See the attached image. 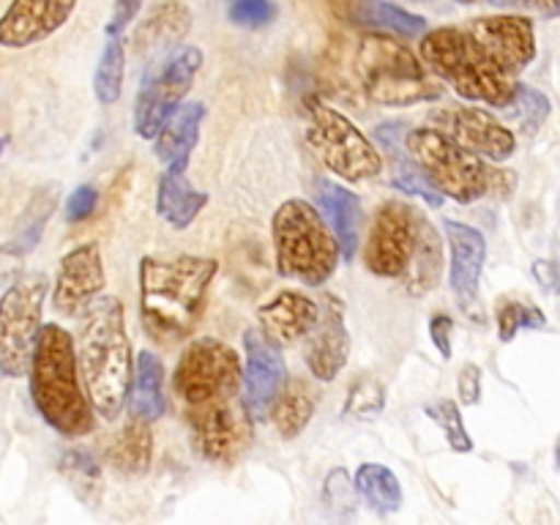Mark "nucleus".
<instances>
[{"instance_id": "nucleus-1", "label": "nucleus", "mask_w": 560, "mask_h": 525, "mask_svg": "<svg viewBox=\"0 0 560 525\" xmlns=\"http://www.w3.org/2000/svg\"><path fill=\"white\" fill-rule=\"evenodd\" d=\"M219 271L213 257L178 255L140 260V320L156 345H178L195 331Z\"/></svg>"}, {"instance_id": "nucleus-2", "label": "nucleus", "mask_w": 560, "mask_h": 525, "mask_svg": "<svg viewBox=\"0 0 560 525\" xmlns=\"http://www.w3.org/2000/svg\"><path fill=\"white\" fill-rule=\"evenodd\" d=\"M77 359L96 416L115 421L124 413L135 381L131 339L120 299L98 295L91 310L82 315Z\"/></svg>"}, {"instance_id": "nucleus-3", "label": "nucleus", "mask_w": 560, "mask_h": 525, "mask_svg": "<svg viewBox=\"0 0 560 525\" xmlns=\"http://www.w3.org/2000/svg\"><path fill=\"white\" fill-rule=\"evenodd\" d=\"M31 397L42 419L66 438L88 435L96 408L82 388L77 345L66 328L47 323L31 361Z\"/></svg>"}, {"instance_id": "nucleus-4", "label": "nucleus", "mask_w": 560, "mask_h": 525, "mask_svg": "<svg viewBox=\"0 0 560 525\" xmlns=\"http://www.w3.org/2000/svg\"><path fill=\"white\" fill-rule=\"evenodd\" d=\"M421 58L432 74L441 77L446 85L463 98L476 104L506 109L517 93V80L503 69L474 36L468 27H435L421 36Z\"/></svg>"}, {"instance_id": "nucleus-5", "label": "nucleus", "mask_w": 560, "mask_h": 525, "mask_svg": "<svg viewBox=\"0 0 560 525\" xmlns=\"http://www.w3.org/2000/svg\"><path fill=\"white\" fill-rule=\"evenodd\" d=\"M408 151L413 153L421 173L459 206L481 200L487 195H512V170H492L485 156L459 145L452 135L441 129H413L408 131Z\"/></svg>"}, {"instance_id": "nucleus-6", "label": "nucleus", "mask_w": 560, "mask_h": 525, "mask_svg": "<svg viewBox=\"0 0 560 525\" xmlns=\"http://www.w3.org/2000/svg\"><path fill=\"white\" fill-rule=\"evenodd\" d=\"M277 271L284 279L320 288L339 266V241L323 213L306 200H288L277 208L271 222Z\"/></svg>"}, {"instance_id": "nucleus-7", "label": "nucleus", "mask_w": 560, "mask_h": 525, "mask_svg": "<svg viewBox=\"0 0 560 525\" xmlns=\"http://www.w3.org/2000/svg\"><path fill=\"white\" fill-rule=\"evenodd\" d=\"M355 71L366 96L383 107H413L435 102L443 93L424 58L386 33L361 38L355 49Z\"/></svg>"}, {"instance_id": "nucleus-8", "label": "nucleus", "mask_w": 560, "mask_h": 525, "mask_svg": "<svg viewBox=\"0 0 560 525\" xmlns=\"http://www.w3.org/2000/svg\"><path fill=\"white\" fill-rule=\"evenodd\" d=\"M306 145L334 175L361 184L383 173V156L375 142L339 109L320 98L306 102Z\"/></svg>"}, {"instance_id": "nucleus-9", "label": "nucleus", "mask_w": 560, "mask_h": 525, "mask_svg": "<svg viewBox=\"0 0 560 525\" xmlns=\"http://www.w3.org/2000/svg\"><path fill=\"white\" fill-rule=\"evenodd\" d=\"M47 290L49 282L44 273H27L16 279L0 299V372L5 377H22L31 372L44 328Z\"/></svg>"}, {"instance_id": "nucleus-10", "label": "nucleus", "mask_w": 560, "mask_h": 525, "mask_svg": "<svg viewBox=\"0 0 560 525\" xmlns=\"http://www.w3.org/2000/svg\"><path fill=\"white\" fill-rule=\"evenodd\" d=\"M175 394L186 408L238 397L244 388V364L228 342L200 337L180 353L173 372Z\"/></svg>"}, {"instance_id": "nucleus-11", "label": "nucleus", "mask_w": 560, "mask_h": 525, "mask_svg": "<svg viewBox=\"0 0 560 525\" xmlns=\"http://www.w3.org/2000/svg\"><path fill=\"white\" fill-rule=\"evenodd\" d=\"M200 66V49L180 47L173 55H167L162 63L145 71V80H142L135 102V131L142 140H153L167 124L170 115L184 104Z\"/></svg>"}, {"instance_id": "nucleus-12", "label": "nucleus", "mask_w": 560, "mask_h": 525, "mask_svg": "<svg viewBox=\"0 0 560 525\" xmlns=\"http://www.w3.org/2000/svg\"><path fill=\"white\" fill-rule=\"evenodd\" d=\"M424 217L405 200H386L372 219L364 260L375 277L402 279L413 260Z\"/></svg>"}, {"instance_id": "nucleus-13", "label": "nucleus", "mask_w": 560, "mask_h": 525, "mask_svg": "<svg viewBox=\"0 0 560 525\" xmlns=\"http://www.w3.org/2000/svg\"><path fill=\"white\" fill-rule=\"evenodd\" d=\"M191 441L208 463H235L252 443V416L244 397L213 399V402L186 408Z\"/></svg>"}, {"instance_id": "nucleus-14", "label": "nucleus", "mask_w": 560, "mask_h": 525, "mask_svg": "<svg viewBox=\"0 0 560 525\" xmlns=\"http://www.w3.org/2000/svg\"><path fill=\"white\" fill-rule=\"evenodd\" d=\"M104 262L98 244H82L66 252L52 284V306L63 317H82L102 295Z\"/></svg>"}, {"instance_id": "nucleus-15", "label": "nucleus", "mask_w": 560, "mask_h": 525, "mask_svg": "<svg viewBox=\"0 0 560 525\" xmlns=\"http://www.w3.org/2000/svg\"><path fill=\"white\" fill-rule=\"evenodd\" d=\"M244 397L246 410L255 421L268 419L271 402L277 394L282 392L284 381H288V366H284V355L279 345H273L260 328H249L244 334Z\"/></svg>"}, {"instance_id": "nucleus-16", "label": "nucleus", "mask_w": 560, "mask_h": 525, "mask_svg": "<svg viewBox=\"0 0 560 525\" xmlns=\"http://www.w3.org/2000/svg\"><path fill=\"white\" fill-rule=\"evenodd\" d=\"M441 131L452 135L459 145L492 162H506L517 151V137L509 126H503L487 109L476 107H452L446 113L432 115Z\"/></svg>"}, {"instance_id": "nucleus-17", "label": "nucleus", "mask_w": 560, "mask_h": 525, "mask_svg": "<svg viewBox=\"0 0 560 525\" xmlns=\"http://www.w3.org/2000/svg\"><path fill=\"white\" fill-rule=\"evenodd\" d=\"M468 31L512 74L528 69L536 60V31L528 16H476L468 22Z\"/></svg>"}, {"instance_id": "nucleus-18", "label": "nucleus", "mask_w": 560, "mask_h": 525, "mask_svg": "<svg viewBox=\"0 0 560 525\" xmlns=\"http://www.w3.org/2000/svg\"><path fill=\"white\" fill-rule=\"evenodd\" d=\"M77 0H11L0 16V44L25 49L44 42L66 25Z\"/></svg>"}, {"instance_id": "nucleus-19", "label": "nucleus", "mask_w": 560, "mask_h": 525, "mask_svg": "<svg viewBox=\"0 0 560 525\" xmlns=\"http://www.w3.org/2000/svg\"><path fill=\"white\" fill-rule=\"evenodd\" d=\"M350 355V334L345 323V304L339 295L326 293L320 299V317L310 331L306 366L317 381H334L345 370Z\"/></svg>"}, {"instance_id": "nucleus-20", "label": "nucleus", "mask_w": 560, "mask_h": 525, "mask_svg": "<svg viewBox=\"0 0 560 525\" xmlns=\"http://www.w3.org/2000/svg\"><path fill=\"white\" fill-rule=\"evenodd\" d=\"M443 228H446L448 252H452V260H448V266H452V271H448L452 290L454 295H457L465 315L476 317L481 271H485V260H487V241L479 230L470 228V224L465 222H454V219H448Z\"/></svg>"}, {"instance_id": "nucleus-21", "label": "nucleus", "mask_w": 560, "mask_h": 525, "mask_svg": "<svg viewBox=\"0 0 560 525\" xmlns=\"http://www.w3.org/2000/svg\"><path fill=\"white\" fill-rule=\"evenodd\" d=\"M191 22L195 16L184 0H162V3L151 5V11L137 22L135 33H131V52L140 60L170 52L189 36Z\"/></svg>"}, {"instance_id": "nucleus-22", "label": "nucleus", "mask_w": 560, "mask_h": 525, "mask_svg": "<svg viewBox=\"0 0 560 525\" xmlns=\"http://www.w3.org/2000/svg\"><path fill=\"white\" fill-rule=\"evenodd\" d=\"M317 317H320V304L306 299L299 290H282V293H277L257 310L260 331L279 348L310 337Z\"/></svg>"}, {"instance_id": "nucleus-23", "label": "nucleus", "mask_w": 560, "mask_h": 525, "mask_svg": "<svg viewBox=\"0 0 560 525\" xmlns=\"http://www.w3.org/2000/svg\"><path fill=\"white\" fill-rule=\"evenodd\" d=\"M315 197L317 206H320V213L326 217L328 228L337 235L342 257L345 260H353L355 252H359L361 224H364L359 195H353V191L342 184H334V180L328 178H317Z\"/></svg>"}, {"instance_id": "nucleus-24", "label": "nucleus", "mask_w": 560, "mask_h": 525, "mask_svg": "<svg viewBox=\"0 0 560 525\" xmlns=\"http://www.w3.org/2000/svg\"><path fill=\"white\" fill-rule=\"evenodd\" d=\"M186 167H189V156L170 162L156 189V213L175 230L189 228L208 206V195L191 186Z\"/></svg>"}, {"instance_id": "nucleus-25", "label": "nucleus", "mask_w": 560, "mask_h": 525, "mask_svg": "<svg viewBox=\"0 0 560 525\" xmlns=\"http://www.w3.org/2000/svg\"><path fill=\"white\" fill-rule=\"evenodd\" d=\"M202 120H206V104H180V107L170 115L167 124L162 126V131L153 137V153H156V159L170 164L175 162V159L189 156L191 148L200 140Z\"/></svg>"}, {"instance_id": "nucleus-26", "label": "nucleus", "mask_w": 560, "mask_h": 525, "mask_svg": "<svg viewBox=\"0 0 560 525\" xmlns=\"http://www.w3.org/2000/svg\"><path fill=\"white\" fill-rule=\"evenodd\" d=\"M131 416L145 421H156L167 410L164 397V364L153 350H140L135 364V381L129 392Z\"/></svg>"}, {"instance_id": "nucleus-27", "label": "nucleus", "mask_w": 560, "mask_h": 525, "mask_svg": "<svg viewBox=\"0 0 560 525\" xmlns=\"http://www.w3.org/2000/svg\"><path fill=\"white\" fill-rule=\"evenodd\" d=\"M107 457L113 468H118L126 476H142L151 468L153 459V435L151 421L131 416L124 427L113 435V443L107 446Z\"/></svg>"}, {"instance_id": "nucleus-28", "label": "nucleus", "mask_w": 560, "mask_h": 525, "mask_svg": "<svg viewBox=\"0 0 560 525\" xmlns=\"http://www.w3.org/2000/svg\"><path fill=\"white\" fill-rule=\"evenodd\" d=\"M441 271H443V241L441 235H438V230L424 219L419 244H416V252H413V260H410L408 271H405L402 277L405 290H408L410 295L430 293L432 288H438Z\"/></svg>"}, {"instance_id": "nucleus-29", "label": "nucleus", "mask_w": 560, "mask_h": 525, "mask_svg": "<svg viewBox=\"0 0 560 525\" xmlns=\"http://www.w3.org/2000/svg\"><path fill=\"white\" fill-rule=\"evenodd\" d=\"M312 416H315V399H312L310 388L301 381H295V377L293 381H284L282 392L277 394L271 410H268V419L273 421L279 435L293 441V438H299L310 427Z\"/></svg>"}, {"instance_id": "nucleus-30", "label": "nucleus", "mask_w": 560, "mask_h": 525, "mask_svg": "<svg viewBox=\"0 0 560 525\" xmlns=\"http://www.w3.org/2000/svg\"><path fill=\"white\" fill-rule=\"evenodd\" d=\"M355 490L370 509L381 514H394L402 506V485L397 474L381 463H364L355 470Z\"/></svg>"}, {"instance_id": "nucleus-31", "label": "nucleus", "mask_w": 560, "mask_h": 525, "mask_svg": "<svg viewBox=\"0 0 560 525\" xmlns=\"http://www.w3.org/2000/svg\"><path fill=\"white\" fill-rule=\"evenodd\" d=\"M353 16L361 25L383 27L388 33H397L402 38H419L427 33V20L419 14L399 9V5L386 3V0H355Z\"/></svg>"}, {"instance_id": "nucleus-32", "label": "nucleus", "mask_w": 560, "mask_h": 525, "mask_svg": "<svg viewBox=\"0 0 560 525\" xmlns=\"http://www.w3.org/2000/svg\"><path fill=\"white\" fill-rule=\"evenodd\" d=\"M126 77V47L120 36H107V44L98 58L96 74H93V93L102 104H115L124 93Z\"/></svg>"}, {"instance_id": "nucleus-33", "label": "nucleus", "mask_w": 560, "mask_h": 525, "mask_svg": "<svg viewBox=\"0 0 560 525\" xmlns=\"http://www.w3.org/2000/svg\"><path fill=\"white\" fill-rule=\"evenodd\" d=\"M60 474L69 481L71 490L82 498V501H96L102 495V468L96 459L82 448H69L60 457Z\"/></svg>"}, {"instance_id": "nucleus-34", "label": "nucleus", "mask_w": 560, "mask_h": 525, "mask_svg": "<svg viewBox=\"0 0 560 525\" xmlns=\"http://www.w3.org/2000/svg\"><path fill=\"white\" fill-rule=\"evenodd\" d=\"M509 115L517 120L520 131L523 135H536V131L545 126V120L550 118V98L541 91H536L534 85H525V82H517V93H514V102L509 104Z\"/></svg>"}, {"instance_id": "nucleus-35", "label": "nucleus", "mask_w": 560, "mask_h": 525, "mask_svg": "<svg viewBox=\"0 0 560 525\" xmlns=\"http://www.w3.org/2000/svg\"><path fill=\"white\" fill-rule=\"evenodd\" d=\"M383 408H386V386H383V381L375 375H361L350 386L348 399H345V416L372 421L383 413Z\"/></svg>"}, {"instance_id": "nucleus-36", "label": "nucleus", "mask_w": 560, "mask_h": 525, "mask_svg": "<svg viewBox=\"0 0 560 525\" xmlns=\"http://www.w3.org/2000/svg\"><path fill=\"white\" fill-rule=\"evenodd\" d=\"M547 315L536 304L523 299H503L498 304V339L512 342L523 328H545Z\"/></svg>"}, {"instance_id": "nucleus-37", "label": "nucleus", "mask_w": 560, "mask_h": 525, "mask_svg": "<svg viewBox=\"0 0 560 525\" xmlns=\"http://www.w3.org/2000/svg\"><path fill=\"white\" fill-rule=\"evenodd\" d=\"M427 416L435 421L438 427L446 435V443L452 446V452L457 454H468L474 452V438H470L468 427H465L463 413H459L457 402L454 399H435V402L427 405Z\"/></svg>"}, {"instance_id": "nucleus-38", "label": "nucleus", "mask_w": 560, "mask_h": 525, "mask_svg": "<svg viewBox=\"0 0 560 525\" xmlns=\"http://www.w3.org/2000/svg\"><path fill=\"white\" fill-rule=\"evenodd\" d=\"M230 20L241 27H266L277 20L273 0H230Z\"/></svg>"}, {"instance_id": "nucleus-39", "label": "nucleus", "mask_w": 560, "mask_h": 525, "mask_svg": "<svg viewBox=\"0 0 560 525\" xmlns=\"http://www.w3.org/2000/svg\"><path fill=\"white\" fill-rule=\"evenodd\" d=\"M394 186H397L399 191H405V195H416V197H424L427 202H430V206H443V200H446V197H443V191L438 189L435 184H432L430 178H427L424 173H402V175H397V178H394Z\"/></svg>"}, {"instance_id": "nucleus-40", "label": "nucleus", "mask_w": 560, "mask_h": 525, "mask_svg": "<svg viewBox=\"0 0 560 525\" xmlns=\"http://www.w3.org/2000/svg\"><path fill=\"white\" fill-rule=\"evenodd\" d=\"M98 206V191L91 184H82L66 197V219L69 222H85Z\"/></svg>"}, {"instance_id": "nucleus-41", "label": "nucleus", "mask_w": 560, "mask_h": 525, "mask_svg": "<svg viewBox=\"0 0 560 525\" xmlns=\"http://www.w3.org/2000/svg\"><path fill=\"white\" fill-rule=\"evenodd\" d=\"M534 277H536V282L541 284V290L558 301V310H560V246H558L556 260H536L534 262Z\"/></svg>"}, {"instance_id": "nucleus-42", "label": "nucleus", "mask_w": 560, "mask_h": 525, "mask_svg": "<svg viewBox=\"0 0 560 525\" xmlns=\"http://www.w3.org/2000/svg\"><path fill=\"white\" fill-rule=\"evenodd\" d=\"M457 392H459V399H463L465 405H479L481 399V366L479 364H465L463 372H459L457 377Z\"/></svg>"}, {"instance_id": "nucleus-43", "label": "nucleus", "mask_w": 560, "mask_h": 525, "mask_svg": "<svg viewBox=\"0 0 560 525\" xmlns=\"http://www.w3.org/2000/svg\"><path fill=\"white\" fill-rule=\"evenodd\" d=\"M430 337L432 342H435V348L441 350L443 359H452V350H454V320L448 315H443V312H438V315H432L430 320Z\"/></svg>"}, {"instance_id": "nucleus-44", "label": "nucleus", "mask_w": 560, "mask_h": 525, "mask_svg": "<svg viewBox=\"0 0 560 525\" xmlns=\"http://www.w3.org/2000/svg\"><path fill=\"white\" fill-rule=\"evenodd\" d=\"M142 0H115L113 20L107 25V36H120V33L129 27V22H135V16L140 14Z\"/></svg>"}, {"instance_id": "nucleus-45", "label": "nucleus", "mask_w": 560, "mask_h": 525, "mask_svg": "<svg viewBox=\"0 0 560 525\" xmlns=\"http://www.w3.org/2000/svg\"><path fill=\"white\" fill-rule=\"evenodd\" d=\"M525 9L536 11V14L547 16V20H556L560 16V0H520Z\"/></svg>"}, {"instance_id": "nucleus-46", "label": "nucleus", "mask_w": 560, "mask_h": 525, "mask_svg": "<svg viewBox=\"0 0 560 525\" xmlns=\"http://www.w3.org/2000/svg\"><path fill=\"white\" fill-rule=\"evenodd\" d=\"M556 459H558V468H560V441H558V446H556Z\"/></svg>"}, {"instance_id": "nucleus-47", "label": "nucleus", "mask_w": 560, "mask_h": 525, "mask_svg": "<svg viewBox=\"0 0 560 525\" xmlns=\"http://www.w3.org/2000/svg\"><path fill=\"white\" fill-rule=\"evenodd\" d=\"M457 3H476V0H457Z\"/></svg>"}, {"instance_id": "nucleus-48", "label": "nucleus", "mask_w": 560, "mask_h": 525, "mask_svg": "<svg viewBox=\"0 0 560 525\" xmlns=\"http://www.w3.org/2000/svg\"><path fill=\"white\" fill-rule=\"evenodd\" d=\"M490 3H509V0H490Z\"/></svg>"}, {"instance_id": "nucleus-49", "label": "nucleus", "mask_w": 560, "mask_h": 525, "mask_svg": "<svg viewBox=\"0 0 560 525\" xmlns=\"http://www.w3.org/2000/svg\"><path fill=\"white\" fill-rule=\"evenodd\" d=\"M419 3H424V0H419Z\"/></svg>"}, {"instance_id": "nucleus-50", "label": "nucleus", "mask_w": 560, "mask_h": 525, "mask_svg": "<svg viewBox=\"0 0 560 525\" xmlns=\"http://www.w3.org/2000/svg\"><path fill=\"white\" fill-rule=\"evenodd\" d=\"M0 148H3V142H0Z\"/></svg>"}]
</instances>
